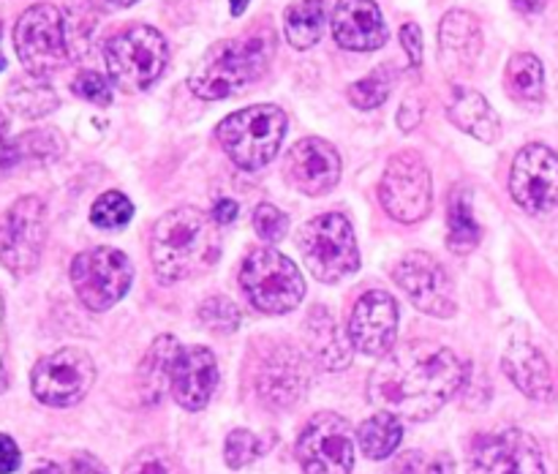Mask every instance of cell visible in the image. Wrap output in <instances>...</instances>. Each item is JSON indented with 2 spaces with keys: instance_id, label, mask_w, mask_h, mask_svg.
I'll use <instances>...</instances> for the list:
<instances>
[{
  "instance_id": "1",
  "label": "cell",
  "mask_w": 558,
  "mask_h": 474,
  "mask_svg": "<svg viewBox=\"0 0 558 474\" xmlns=\"http://www.w3.org/2000/svg\"><path fill=\"white\" fill-rule=\"evenodd\" d=\"M466 363L445 343L409 341L376 365L368 398L396 417L428 420L466 385Z\"/></svg>"
},
{
  "instance_id": "2",
  "label": "cell",
  "mask_w": 558,
  "mask_h": 474,
  "mask_svg": "<svg viewBox=\"0 0 558 474\" xmlns=\"http://www.w3.org/2000/svg\"><path fill=\"white\" fill-rule=\"evenodd\" d=\"M221 256V232L213 216L199 207H174L163 212L150 232L153 270L163 283L196 278L216 267Z\"/></svg>"
},
{
  "instance_id": "3",
  "label": "cell",
  "mask_w": 558,
  "mask_h": 474,
  "mask_svg": "<svg viewBox=\"0 0 558 474\" xmlns=\"http://www.w3.org/2000/svg\"><path fill=\"white\" fill-rule=\"evenodd\" d=\"M272 52H276V38L270 33L221 38L207 47L191 69V93L202 101H221V98L245 93L267 74Z\"/></svg>"
},
{
  "instance_id": "4",
  "label": "cell",
  "mask_w": 558,
  "mask_h": 474,
  "mask_svg": "<svg viewBox=\"0 0 558 474\" xmlns=\"http://www.w3.org/2000/svg\"><path fill=\"white\" fill-rule=\"evenodd\" d=\"M287 136V114L276 104H256L227 114L216 129V142L234 167L254 172L267 167Z\"/></svg>"
},
{
  "instance_id": "5",
  "label": "cell",
  "mask_w": 558,
  "mask_h": 474,
  "mask_svg": "<svg viewBox=\"0 0 558 474\" xmlns=\"http://www.w3.org/2000/svg\"><path fill=\"white\" fill-rule=\"evenodd\" d=\"M245 363L251 390L270 409L292 406L308 385V363L303 352L287 341L256 338Z\"/></svg>"
},
{
  "instance_id": "6",
  "label": "cell",
  "mask_w": 558,
  "mask_h": 474,
  "mask_svg": "<svg viewBox=\"0 0 558 474\" xmlns=\"http://www.w3.org/2000/svg\"><path fill=\"white\" fill-rule=\"evenodd\" d=\"M167 60V38L150 25L123 27L104 47V63H107L109 80L125 93L147 90L163 74Z\"/></svg>"
},
{
  "instance_id": "7",
  "label": "cell",
  "mask_w": 558,
  "mask_h": 474,
  "mask_svg": "<svg viewBox=\"0 0 558 474\" xmlns=\"http://www.w3.org/2000/svg\"><path fill=\"white\" fill-rule=\"evenodd\" d=\"M240 289L262 314H289L303 303L305 281L300 267L272 245L254 248L240 267Z\"/></svg>"
},
{
  "instance_id": "8",
  "label": "cell",
  "mask_w": 558,
  "mask_h": 474,
  "mask_svg": "<svg viewBox=\"0 0 558 474\" xmlns=\"http://www.w3.org/2000/svg\"><path fill=\"white\" fill-rule=\"evenodd\" d=\"M298 245L303 251L308 272L319 281L336 283L357 272V238H354L352 221L343 212H325V216L311 218L300 229Z\"/></svg>"
},
{
  "instance_id": "9",
  "label": "cell",
  "mask_w": 558,
  "mask_h": 474,
  "mask_svg": "<svg viewBox=\"0 0 558 474\" xmlns=\"http://www.w3.org/2000/svg\"><path fill=\"white\" fill-rule=\"evenodd\" d=\"M14 49L27 74L47 80L54 71L71 63L69 38H65L63 11L52 3H36L14 25Z\"/></svg>"
},
{
  "instance_id": "10",
  "label": "cell",
  "mask_w": 558,
  "mask_h": 474,
  "mask_svg": "<svg viewBox=\"0 0 558 474\" xmlns=\"http://www.w3.org/2000/svg\"><path fill=\"white\" fill-rule=\"evenodd\" d=\"M134 281L129 256L109 245L82 251L71 262V283L76 297L90 311H107L125 297Z\"/></svg>"
},
{
  "instance_id": "11",
  "label": "cell",
  "mask_w": 558,
  "mask_h": 474,
  "mask_svg": "<svg viewBox=\"0 0 558 474\" xmlns=\"http://www.w3.org/2000/svg\"><path fill=\"white\" fill-rule=\"evenodd\" d=\"M379 202L396 221L417 223L434 207V180L428 163L414 150L396 153L379 183Z\"/></svg>"
},
{
  "instance_id": "12",
  "label": "cell",
  "mask_w": 558,
  "mask_h": 474,
  "mask_svg": "<svg viewBox=\"0 0 558 474\" xmlns=\"http://www.w3.org/2000/svg\"><path fill=\"white\" fill-rule=\"evenodd\" d=\"M469 474H545L537 439L521 428L477 434L469 445Z\"/></svg>"
},
{
  "instance_id": "13",
  "label": "cell",
  "mask_w": 558,
  "mask_h": 474,
  "mask_svg": "<svg viewBox=\"0 0 558 474\" xmlns=\"http://www.w3.org/2000/svg\"><path fill=\"white\" fill-rule=\"evenodd\" d=\"M96 381V365L85 349L65 347L47 354L31 374L33 396L47 406H76Z\"/></svg>"
},
{
  "instance_id": "14",
  "label": "cell",
  "mask_w": 558,
  "mask_h": 474,
  "mask_svg": "<svg viewBox=\"0 0 558 474\" xmlns=\"http://www.w3.org/2000/svg\"><path fill=\"white\" fill-rule=\"evenodd\" d=\"M298 461L305 474H349L354 469V441L349 423L336 412H319L298 436Z\"/></svg>"
},
{
  "instance_id": "15",
  "label": "cell",
  "mask_w": 558,
  "mask_h": 474,
  "mask_svg": "<svg viewBox=\"0 0 558 474\" xmlns=\"http://www.w3.org/2000/svg\"><path fill=\"white\" fill-rule=\"evenodd\" d=\"M392 281L407 292L414 308L436 319H450L456 314V289L445 265L425 251H412L392 267Z\"/></svg>"
},
{
  "instance_id": "16",
  "label": "cell",
  "mask_w": 558,
  "mask_h": 474,
  "mask_svg": "<svg viewBox=\"0 0 558 474\" xmlns=\"http://www.w3.org/2000/svg\"><path fill=\"white\" fill-rule=\"evenodd\" d=\"M44 240H47V210L36 196H22L5 212L0 262L14 276H25L38 265Z\"/></svg>"
},
{
  "instance_id": "17",
  "label": "cell",
  "mask_w": 558,
  "mask_h": 474,
  "mask_svg": "<svg viewBox=\"0 0 558 474\" xmlns=\"http://www.w3.org/2000/svg\"><path fill=\"white\" fill-rule=\"evenodd\" d=\"M510 194L526 212L558 210V156L548 145L523 147L512 161Z\"/></svg>"
},
{
  "instance_id": "18",
  "label": "cell",
  "mask_w": 558,
  "mask_h": 474,
  "mask_svg": "<svg viewBox=\"0 0 558 474\" xmlns=\"http://www.w3.org/2000/svg\"><path fill=\"white\" fill-rule=\"evenodd\" d=\"M347 327L357 352L385 357L398 347V303L381 289H371L357 297Z\"/></svg>"
},
{
  "instance_id": "19",
  "label": "cell",
  "mask_w": 558,
  "mask_h": 474,
  "mask_svg": "<svg viewBox=\"0 0 558 474\" xmlns=\"http://www.w3.org/2000/svg\"><path fill=\"white\" fill-rule=\"evenodd\" d=\"M283 178L300 194H327L336 189L338 178H341V156L327 139L305 136L289 147L287 158H283Z\"/></svg>"
},
{
  "instance_id": "20",
  "label": "cell",
  "mask_w": 558,
  "mask_h": 474,
  "mask_svg": "<svg viewBox=\"0 0 558 474\" xmlns=\"http://www.w3.org/2000/svg\"><path fill=\"white\" fill-rule=\"evenodd\" d=\"M501 368L523 396L534 398V401H548L554 396V374H550L548 360H545V354L539 352L537 343L529 338L523 327H515L507 336L505 352H501Z\"/></svg>"
},
{
  "instance_id": "21",
  "label": "cell",
  "mask_w": 558,
  "mask_h": 474,
  "mask_svg": "<svg viewBox=\"0 0 558 474\" xmlns=\"http://www.w3.org/2000/svg\"><path fill=\"white\" fill-rule=\"evenodd\" d=\"M218 385V360L207 347H183L172 368V398L185 412L210 403Z\"/></svg>"
},
{
  "instance_id": "22",
  "label": "cell",
  "mask_w": 558,
  "mask_h": 474,
  "mask_svg": "<svg viewBox=\"0 0 558 474\" xmlns=\"http://www.w3.org/2000/svg\"><path fill=\"white\" fill-rule=\"evenodd\" d=\"M332 38L349 52H374L387 44V25L376 0H338Z\"/></svg>"
},
{
  "instance_id": "23",
  "label": "cell",
  "mask_w": 558,
  "mask_h": 474,
  "mask_svg": "<svg viewBox=\"0 0 558 474\" xmlns=\"http://www.w3.org/2000/svg\"><path fill=\"white\" fill-rule=\"evenodd\" d=\"M483 52V31L469 11H447L439 25V63L447 76L458 80L477 63Z\"/></svg>"
},
{
  "instance_id": "24",
  "label": "cell",
  "mask_w": 558,
  "mask_h": 474,
  "mask_svg": "<svg viewBox=\"0 0 558 474\" xmlns=\"http://www.w3.org/2000/svg\"><path fill=\"white\" fill-rule=\"evenodd\" d=\"M303 336L311 360L325 370H343L352 365L354 347L330 308L314 305L305 316Z\"/></svg>"
},
{
  "instance_id": "25",
  "label": "cell",
  "mask_w": 558,
  "mask_h": 474,
  "mask_svg": "<svg viewBox=\"0 0 558 474\" xmlns=\"http://www.w3.org/2000/svg\"><path fill=\"white\" fill-rule=\"evenodd\" d=\"M447 118H450L458 129L466 131L469 136L485 142V145H494L501 136L499 114L490 107L488 98H485L483 93L472 90V87H458V90L452 93L450 104H447Z\"/></svg>"
},
{
  "instance_id": "26",
  "label": "cell",
  "mask_w": 558,
  "mask_h": 474,
  "mask_svg": "<svg viewBox=\"0 0 558 474\" xmlns=\"http://www.w3.org/2000/svg\"><path fill=\"white\" fill-rule=\"evenodd\" d=\"M180 341L174 336H158L142 357L136 370V387L145 403H158L167 392H172V368L180 354Z\"/></svg>"
},
{
  "instance_id": "27",
  "label": "cell",
  "mask_w": 558,
  "mask_h": 474,
  "mask_svg": "<svg viewBox=\"0 0 558 474\" xmlns=\"http://www.w3.org/2000/svg\"><path fill=\"white\" fill-rule=\"evenodd\" d=\"M483 240L477 218L472 210V196L466 189H456L447 199V248L458 256L472 254Z\"/></svg>"
},
{
  "instance_id": "28",
  "label": "cell",
  "mask_w": 558,
  "mask_h": 474,
  "mask_svg": "<svg viewBox=\"0 0 558 474\" xmlns=\"http://www.w3.org/2000/svg\"><path fill=\"white\" fill-rule=\"evenodd\" d=\"M327 25V0H294L283 11V36L294 49H311L319 44Z\"/></svg>"
},
{
  "instance_id": "29",
  "label": "cell",
  "mask_w": 558,
  "mask_h": 474,
  "mask_svg": "<svg viewBox=\"0 0 558 474\" xmlns=\"http://www.w3.org/2000/svg\"><path fill=\"white\" fill-rule=\"evenodd\" d=\"M505 87L515 101L539 104L545 98V69L534 52L512 54L505 71Z\"/></svg>"
},
{
  "instance_id": "30",
  "label": "cell",
  "mask_w": 558,
  "mask_h": 474,
  "mask_svg": "<svg viewBox=\"0 0 558 474\" xmlns=\"http://www.w3.org/2000/svg\"><path fill=\"white\" fill-rule=\"evenodd\" d=\"M5 96H9V107L27 120L47 118L49 112L58 109V93H54L41 76H16L9 85V93H5Z\"/></svg>"
},
{
  "instance_id": "31",
  "label": "cell",
  "mask_w": 558,
  "mask_h": 474,
  "mask_svg": "<svg viewBox=\"0 0 558 474\" xmlns=\"http://www.w3.org/2000/svg\"><path fill=\"white\" fill-rule=\"evenodd\" d=\"M403 439V425L396 414L376 412L357 428V445L371 461L390 458Z\"/></svg>"
},
{
  "instance_id": "32",
  "label": "cell",
  "mask_w": 558,
  "mask_h": 474,
  "mask_svg": "<svg viewBox=\"0 0 558 474\" xmlns=\"http://www.w3.org/2000/svg\"><path fill=\"white\" fill-rule=\"evenodd\" d=\"M392 85H396V65H379L368 76L352 82L347 87V96L357 109H376L387 101Z\"/></svg>"
},
{
  "instance_id": "33",
  "label": "cell",
  "mask_w": 558,
  "mask_h": 474,
  "mask_svg": "<svg viewBox=\"0 0 558 474\" xmlns=\"http://www.w3.org/2000/svg\"><path fill=\"white\" fill-rule=\"evenodd\" d=\"M63 150L65 142L54 129L27 131L14 139L16 161H54L58 156H63Z\"/></svg>"
},
{
  "instance_id": "34",
  "label": "cell",
  "mask_w": 558,
  "mask_h": 474,
  "mask_svg": "<svg viewBox=\"0 0 558 474\" xmlns=\"http://www.w3.org/2000/svg\"><path fill=\"white\" fill-rule=\"evenodd\" d=\"M134 216V205L125 194L120 191H107V194L98 196L90 207V221L93 227L107 229V232H118Z\"/></svg>"
},
{
  "instance_id": "35",
  "label": "cell",
  "mask_w": 558,
  "mask_h": 474,
  "mask_svg": "<svg viewBox=\"0 0 558 474\" xmlns=\"http://www.w3.org/2000/svg\"><path fill=\"white\" fill-rule=\"evenodd\" d=\"M265 450L267 445L259 434L248 428H234L227 436V445H223V458H227L229 469H243L254 463L259 455H265Z\"/></svg>"
},
{
  "instance_id": "36",
  "label": "cell",
  "mask_w": 558,
  "mask_h": 474,
  "mask_svg": "<svg viewBox=\"0 0 558 474\" xmlns=\"http://www.w3.org/2000/svg\"><path fill=\"white\" fill-rule=\"evenodd\" d=\"M240 308L223 294H213L199 305V321L210 332H234L240 327Z\"/></svg>"
},
{
  "instance_id": "37",
  "label": "cell",
  "mask_w": 558,
  "mask_h": 474,
  "mask_svg": "<svg viewBox=\"0 0 558 474\" xmlns=\"http://www.w3.org/2000/svg\"><path fill=\"white\" fill-rule=\"evenodd\" d=\"M123 474H183L178 455L167 447H145L125 463Z\"/></svg>"
},
{
  "instance_id": "38",
  "label": "cell",
  "mask_w": 558,
  "mask_h": 474,
  "mask_svg": "<svg viewBox=\"0 0 558 474\" xmlns=\"http://www.w3.org/2000/svg\"><path fill=\"white\" fill-rule=\"evenodd\" d=\"M71 93L82 101H90L96 107H109L112 104V82L98 71H80L71 82Z\"/></svg>"
},
{
  "instance_id": "39",
  "label": "cell",
  "mask_w": 558,
  "mask_h": 474,
  "mask_svg": "<svg viewBox=\"0 0 558 474\" xmlns=\"http://www.w3.org/2000/svg\"><path fill=\"white\" fill-rule=\"evenodd\" d=\"M251 221H254L256 234H259L265 243H278V240L287 238V232H289L287 212L278 210L276 205H267V202H265V205L256 207L254 218H251Z\"/></svg>"
},
{
  "instance_id": "40",
  "label": "cell",
  "mask_w": 558,
  "mask_h": 474,
  "mask_svg": "<svg viewBox=\"0 0 558 474\" xmlns=\"http://www.w3.org/2000/svg\"><path fill=\"white\" fill-rule=\"evenodd\" d=\"M396 474H452V461L447 455H425L414 450L398 461Z\"/></svg>"
},
{
  "instance_id": "41",
  "label": "cell",
  "mask_w": 558,
  "mask_h": 474,
  "mask_svg": "<svg viewBox=\"0 0 558 474\" xmlns=\"http://www.w3.org/2000/svg\"><path fill=\"white\" fill-rule=\"evenodd\" d=\"M401 44L409 54V63H423V31H420L417 22H407V25L401 27Z\"/></svg>"
},
{
  "instance_id": "42",
  "label": "cell",
  "mask_w": 558,
  "mask_h": 474,
  "mask_svg": "<svg viewBox=\"0 0 558 474\" xmlns=\"http://www.w3.org/2000/svg\"><path fill=\"white\" fill-rule=\"evenodd\" d=\"M20 447H16V441L11 439V436L0 434V474H11L20 469Z\"/></svg>"
},
{
  "instance_id": "43",
  "label": "cell",
  "mask_w": 558,
  "mask_h": 474,
  "mask_svg": "<svg viewBox=\"0 0 558 474\" xmlns=\"http://www.w3.org/2000/svg\"><path fill=\"white\" fill-rule=\"evenodd\" d=\"M213 221L216 223H221V227H229V223L234 221V218L240 216V207H238V202L234 199H227V196H223V199H218L216 205H213Z\"/></svg>"
},
{
  "instance_id": "44",
  "label": "cell",
  "mask_w": 558,
  "mask_h": 474,
  "mask_svg": "<svg viewBox=\"0 0 558 474\" xmlns=\"http://www.w3.org/2000/svg\"><path fill=\"white\" fill-rule=\"evenodd\" d=\"M65 474H107V469L93 455H74L65 466Z\"/></svg>"
},
{
  "instance_id": "45",
  "label": "cell",
  "mask_w": 558,
  "mask_h": 474,
  "mask_svg": "<svg viewBox=\"0 0 558 474\" xmlns=\"http://www.w3.org/2000/svg\"><path fill=\"white\" fill-rule=\"evenodd\" d=\"M420 114H423V107H420L417 98H407L401 112H398V123H401L403 131H412L420 123Z\"/></svg>"
},
{
  "instance_id": "46",
  "label": "cell",
  "mask_w": 558,
  "mask_h": 474,
  "mask_svg": "<svg viewBox=\"0 0 558 474\" xmlns=\"http://www.w3.org/2000/svg\"><path fill=\"white\" fill-rule=\"evenodd\" d=\"M3 354H5V341H3V300H0V392H3L5 385H9V374H5Z\"/></svg>"
},
{
  "instance_id": "47",
  "label": "cell",
  "mask_w": 558,
  "mask_h": 474,
  "mask_svg": "<svg viewBox=\"0 0 558 474\" xmlns=\"http://www.w3.org/2000/svg\"><path fill=\"white\" fill-rule=\"evenodd\" d=\"M545 3H548V0H512V5H515L521 14H539V11L545 9Z\"/></svg>"
},
{
  "instance_id": "48",
  "label": "cell",
  "mask_w": 558,
  "mask_h": 474,
  "mask_svg": "<svg viewBox=\"0 0 558 474\" xmlns=\"http://www.w3.org/2000/svg\"><path fill=\"white\" fill-rule=\"evenodd\" d=\"M31 474H65V469L58 466V463H52V461H38L36 466L31 469Z\"/></svg>"
},
{
  "instance_id": "49",
  "label": "cell",
  "mask_w": 558,
  "mask_h": 474,
  "mask_svg": "<svg viewBox=\"0 0 558 474\" xmlns=\"http://www.w3.org/2000/svg\"><path fill=\"white\" fill-rule=\"evenodd\" d=\"M9 145V118H5V112L0 109V147Z\"/></svg>"
},
{
  "instance_id": "50",
  "label": "cell",
  "mask_w": 558,
  "mask_h": 474,
  "mask_svg": "<svg viewBox=\"0 0 558 474\" xmlns=\"http://www.w3.org/2000/svg\"><path fill=\"white\" fill-rule=\"evenodd\" d=\"M251 0H229V11H232V16H240L245 9H248Z\"/></svg>"
},
{
  "instance_id": "51",
  "label": "cell",
  "mask_w": 558,
  "mask_h": 474,
  "mask_svg": "<svg viewBox=\"0 0 558 474\" xmlns=\"http://www.w3.org/2000/svg\"><path fill=\"white\" fill-rule=\"evenodd\" d=\"M134 3H140V0H107V5H112V9H129Z\"/></svg>"
},
{
  "instance_id": "52",
  "label": "cell",
  "mask_w": 558,
  "mask_h": 474,
  "mask_svg": "<svg viewBox=\"0 0 558 474\" xmlns=\"http://www.w3.org/2000/svg\"><path fill=\"white\" fill-rule=\"evenodd\" d=\"M0 71H5V58H3V54H0Z\"/></svg>"
}]
</instances>
